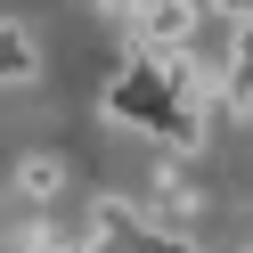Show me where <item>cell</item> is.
<instances>
[{
	"mask_svg": "<svg viewBox=\"0 0 253 253\" xmlns=\"http://www.w3.org/2000/svg\"><path fill=\"white\" fill-rule=\"evenodd\" d=\"M245 8H253V0H212V17H245Z\"/></svg>",
	"mask_w": 253,
	"mask_h": 253,
	"instance_id": "5b68a950",
	"label": "cell"
},
{
	"mask_svg": "<svg viewBox=\"0 0 253 253\" xmlns=\"http://www.w3.org/2000/svg\"><path fill=\"white\" fill-rule=\"evenodd\" d=\"M25 82H41V41L17 17H0V90H25Z\"/></svg>",
	"mask_w": 253,
	"mask_h": 253,
	"instance_id": "7a4b0ae2",
	"label": "cell"
},
{
	"mask_svg": "<svg viewBox=\"0 0 253 253\" xmlns=\"http://www.w3.org/2000/svg\"><path fill=\"white\" fill-rule=\"evenodd\" d=\"M17 253H90V237H66V229H49V220H41V229H25Z\"/></svg>",
	"mask_w": 253,
	"mask_h": 253,
	"instance_id": "277c9868",
	"label": "cell"
},
{
	"mask_svg": "<svg viewBox=\"0 0 253 253\" xmlns=\"http://www.w3.org/2000/svg\"><path fill=\"white\" fill-rule=\"evenodd\" d=\"M204 8H212V0H131V41H147V49L196 41L204 33Z\"/></svg>",
	"mask_w": 253,
	"mask_h": 253,
	"instance_id": "6da1fadb",
	"label": "cell"
},
{
	"mask_svg": "<svg viewBox=\"0 0 253 253\" xmlns=\"http://www.w3.org/2000/svg\"><path fill=\"white\" fill-rule=\"evenodd\" d=\"M57 188H66V155H25V164H17V196L49 204Z\"/></svg>",
	"mask_w": 253,
	"mask_h": 253,
	"instance_id": "3957f363",
	"label": "cell"
}]
</instances>
